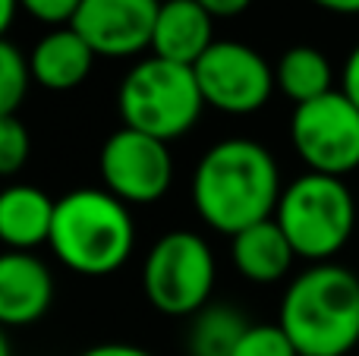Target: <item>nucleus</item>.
I'll return each mask as SVG.
<instances>
[{
  "instance_id": "nucleus-9",
  "label": "nucleus",
  "mask_w": 359,
  "mask_h": 356,
  "mask_svg": "<svg viewBox=\"0 0 359 356\" xmlns=\"http://www.w3.org/2000/svg\"><path fill=\"white\" fill-rule=\"evenodd\" d=\"M98 170L104 189L126 205H151L170 189L174 158L168 142L155 136L120 126L104 139L98 155Z\"/></svg>"
},
{
  "instance_id": "nucleus-1",
  "label": "nucleus",
  "mask_w": 359,
  "mask_h": 356,
  "mask_svg": "<svg viewBox=\"0 0 359 356\" xmlns=\"http://www.w3.org/2000/svg\"><path fill=\"white\" fill-rule=\"evenodd\" d=\"M280 170L255 139H221L192 170V208L217 233H233L274 218L280 202Z\"/></svg>"
},
{
  "instance_id": "nucleus-11",
  "label": "nucleus",
  "mask_w": 359,
  "mask_h": 356,
  "mask_svg": "<svg viewBox=\"0 0 359 356\" xmlns=\"http://www.w3.org/2000/svg\"><path fill=\"white\" fill-rule=\"evenodd\" d=\"M54 303V275L32 252H0V328H25Z\"/></svg>"
},
{
  "instance_id": "nucleus-26",
  "label": "nucleus",
  "mask_w": 359,
  "mask_h": 356,
  "mask_svg": "<svg viewBox=\"0 0 359 356\" xmlns=\"http://www.w3.org/2000/svg\"><path fill=\"white\" fill-rule=\"evenodd\" d=\"M19 10V0H0V38L6 35V29L13 25V16Z\"/></svg>"
},
{
  "instance_id": "nucleus-21",
  "label": "nucleus",
  "mask_w": 359,
  "mask_h": 356,
  "mask_svg": "<svg viewBox=\"0 0 359 356\" xmlns=\"http://www.w3.org/2000/svg\"><path fill=\"white\" fill-rule=\"evenodd\" d=\"M79 4L82 0H19V6H22L32 19H38V22H44V25H57V29L73 22Z\"/></svg>"
},
{
  "instance_id": "nucleus-3",
  "label": "nucleus",
  "mask_w": 359,
  "mask_h": 356,
  "mask_svg": "<svg viewBox=\"0 0 359 356\" xmlns=\"http://www.w3.org/2000/svg\"><path fill=\"white\" fill-rule=\"evenodd\" d=\"M278 325L299 356H347L359 344V278L337 262L309 265L287 287Z\"/></svg>"
},
{
  "instance_id": "nucleus-27",
  "label": "nucleus",
  "mask_w": 359,
  "mask_h": 356,
  "mask_svg": "<svg viewBox=\"0 0 359 356\" xmlns=\"http://www.w3.org/2000/svg\"><path fill=\"white\" fill-rule=\"evenodd\" d=\"M0 356H13L10 341H6V331H4V328H0Z\"/></svg>"
},
{
  "instance_id": "nucleus-2",
  "label": "nucleus",
  "mask_w": 359,
  "mask_h": 356,
  "mask_svg": "<svg viewBox=\"0 0 359 356\" xmlns=\"http://www.w3.org/2000/svg\"><path fill=\"white\" fill-rule=\"evenodd\" d=\"M50 252L82 278H107L130 262L136 249V224L130 205L107 189H69L54 205Z\"/></svg>"
},
{
  "instance_id": "nucleus-12",
  "label": "nucleus",
  "mask_w": 359,
  "mask_h": 356,
  "mask_svg": "<svg viewBox=\"0 0 359 356\" xmlns=\"http://www.w3.org/2000/svg\"><path fill=\"white\" fill-rule=\"evenodd\" d=\"M95 50L88 41L73 29V25H60V29L44 32L29 50V73L32 82L48 92H69L79 88L82 82L92 76L95 67Z\"/></svg>"
},
{
  "instance_id": "nucleus-4",
  "label": "nucleus",
  "mask_w": 359,
  "mask_h": 356,
  "mask_svg": "<svg viewBox=\"0 0 359 356\" xmlns=\"http://www.w3.org/2000/svg\"><path fill=\"white\" fill-rule=\"evenodd\" d=\"M117 111L123 126L161 142H174L198 123L205 98L192 67L151 54L123 76L117 88Z\"/></svg>"
},
{
  "instance_id": "nucleus-23",
  "label": "nucleus",
  "mask_w": 359,
  "mask_h": 356,
  "mask_svg": "<svg viewBox=\"0 0 359 356\" xmlns=\"http://www.w3.org/2000/svg\"><path fill=\"white\" fill-rule=\"evenodd\" d=\"M196 4L202 6L211 19H233V16H240V13H246L252 0H196Z\"/></svg>"
},
{
  "instance_id": "nucleus-7",
  "label": "nucleus",
  "mask_w": 359,
  "mask_h": 356,
  "mask_svg": "<svg viewBox=\"0 0 359 356\" xmlns=\"http://www.w3.org/2000/svg\"><path fill=\"white\" fill-rule=\"evenodd\" d=\"M290 142L312 174L347 177L359 167V107L341 88L293 107Z\"/></svg>"
},
{
  "instance_id": "nucleus-25",
  "label": "nucleus",
  "mask_w": 359,
  "mask_h": 356,
  "mask_svg": "<svg viewBox=\"0 0 359 356\" xmlns=\"http://www.w3.org/2000/svg\"><path fill=\"white\" fill-rule=\"evenodd\" d=\"M312 4L328 13H337V16H356L359 13V0H312Z\"/></svg>"
},
{
  "instance_id": "nucleus-13",
  "label": "nucleus",
  "mask_w": 359,
  "mask_h": 356,
  "mask_svg": "<svg viewBox=\"0 0 359 356\" xmlns=\"http://www.w3.org/2000/svg\"><path fill=\"white\" fill-rule=\"evenodd\" d=\"M215 44V19L196 0H161L151 35V54L170 63L196 67V60Z\"/></svg>"
},
{
  "instance_id": "nucleus-22",
  "label": "nucleus",
  "mask_w": 359,
  "mask_h": 356,
  "mask_svg": "<svg viewBox=\"0 0 359 356\" xmlns=\"http://www.w3.org/2000/svg\"><path fill=\"white\" fill-rule=\"evenodd\" d=\"M341 92L359 107V44L347 54L344 60V73H341Z\"/></svg>"
},
{
  "instance_id": "nucleus-8",
  "label": "nucleus",
  "mask_w": 359,
  "mask_h": 356,
  "mask_svg": "<svg viewBox=\"0 0 359 356\" xmlns=\"http://www.w3.org/2000/svg\"><path fill=\"white\" fill-rule=\"evenodd\" d=\"M205 107L230 117H246L268 104L274 85V69L255 48L243 41H215L192 67Z\"/></svg>"
},
{
  "instance_id": "nucleus-5",
  "label": "nucleus",
  "mask_w": 359,
  "mask_h": 356,
  "mask_svg": "<svg viewBox=\"0 0 359 356\" xmlns=\"http://www.w3.org/2000/svg\"><path fill=\"white\" fill-rule=\"evenodd\" d=\"M274 221L287 233L297 259H309L312 265L331 262L353 237L356 202L341 177L309 170L284 186Z\"/></svg>"
},
{
  "instance_id": "nucleus-20",
  "label": "nucleus",
  "mask_w": 359,
  "mask_h": 356,
  "mask_svg": "<svg viewBox=\"0 0 359 356\" xmlns=\"http://www.w3.org/2000/svg\"><path fill=\"white\" fill-rule=\"evenodd\" d=\"M233 356H299L280 325H249Z\"/></svg>"
},
{
  "instance_id": "nucleus-10",
  "label": "nucleus",
  "mask_w": 359,
  "mask_h": 356,
  "mask_svg": "<svg viewBox=\"0 0 359 356\" xmlns=\"http://www.w3.org/2000/svg\"><path fill=\"white\" fill-rule=\"evenodd\" d=\"M161 0H82L73 29L98 57L123 60L151 48Z\"/></svg>"
},
{
  "instance_id": "nucleus-15",
  "label": "nucleus",
  "mask_w": 359,
  "mask_h": 356,
  "mask_svg": "<svg viewBox=\"0 0 359 356\" xmlns=\"http://www.w3.org/2000/svg\"><path fill=\"white\" fill-rule=\"evenodd\" d=\"M230 259L236 275L249 284H278L290 275L297 252L278 221L268 218L230 237Z\"/></svg>"
},
{
  "instance_id": "nucleus-24",
  "label": "nucleus",
  "mask_w": 359,
  "mask_h": 356,
  "mask_svg": "<svg viewBox=\"0 0 359 356\" xmlns=\"http://www.w3.org/2000/svg\"><path fill=\"white\" fill-rule=\"evenodd\" d=\"M79 356H155L145 347H133V344H98V347H88Z\"/></svg>"
},
{
  "instance_id": "nucleus-19",
  "label": "nucleus",
  "mask_w": 359,
  "mask_h": 356,
  "mask_svg": "<svg viewBox=\"0 0 359 356\" xmlns=\"http://www.w3.org/2000/svg\"><path fill=\"white\" fill-rule=\"evenodd\" d=\"M32 155V136L25 123L13 117H0V177H13L29 164Z\"/></svg>"
},
{
  "instance_id": "nucleus-16",
  "label": "nucleus",
  "mask_w": 359,
  "mask_h": 356,
  "mask_svg": "<svg viewBox=\"0 0 359 356\" xmlns=\"http://www.w3.org/2000/svg\"><path fill=\"white\" fill-rule=\"evenodd\" d=\"M274 85L293 101V104H306L322 95L334 92V73H331L328 57L312 44H293L280 54L278 67H274Z\"/></svg>"
},
{
  "instance_id": "nucleus-17",
  "label": "nucleus",
  "mask_w": 359,
  "mask_h": 356,
  "mask_svg": "<svg viewBox=\"0 0 359 356\" xmlns=\"http://www.w3.org/2000/svg\"><path fill=\"white\" fill-rule=\"evenodd\" d=\"M249 322L227 303H208L202 313L192 315V328L186 334L189 356H233Z\"/></svg>"
},
{
  "instance_id": "nucleus-14",
  "label": "nucleus",
  "mask_w": 359,
  "mask_h": 356,
  "mask_svg": "<svg viewBox=\"0 0 359 356\" xmlns=\"http://www.w3.org/2000/svg\"><path fill=\"white\" fill-rule=\"evenodd\" d=\"M54 205L44 189L32 183H10L0 189V243L13 252H32L50 240Z\"/></svg>"
},
{
  "instance_id": "nucleus-18",
  "label": "nucleus",
  "mask_w": 359,
  "mask_h": 356,
  "mask_svg": "<svg viewBox=\"0 0 359 356\" xmlns=\"http://www.w3.org/2000/svg\"><path fill=\"white\" fill-rule=\"evenodd\" d=\"M32 85L29 57L13 41L0 38V117H13Z\"/></svg>"
},
{
  "instance_id": "nucleus-6",
  "label": "nucleus",
  "mask_w": 359,
  "mask_h": 356,
  "mask_svg": "<svg viewBox=\"0 0 359 356\" xmlns=\"http://www.w3.org/2000/svg\"><path fill=\"white\" fill-rule=\"evenodd\" d=\"M215 252L196 231H170L151 243L142 265L145 300L161 315L186 319L208 306L215 290Z\"/></svg>"
}]
</instances>
